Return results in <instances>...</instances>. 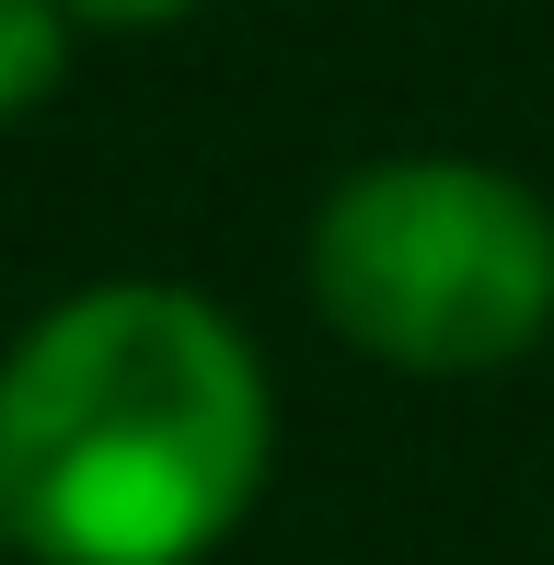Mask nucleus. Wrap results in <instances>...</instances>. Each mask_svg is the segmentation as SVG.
Listing matches in <instances>:
<instances>
[{
	"label": "nucleus",
	"mask_w": 554,
	"mask_h": 565,
	"mask_svg": "<svg viewBox=\"0 0 554 565\" xmlns=\"http://www.w3.org/2000/svg\"><path fill=\"white\" fill-rule=\"evenodd\" d=\"M266 484V370L196 289H82L0 358V508L35 565H196Z\"/></svg>",
	"instance_id": "nucleus-1"
},
{
	"label": "nucleus",
	"mask_w": 554,
	"mask_h": 565,
	"mask_svg": "<svg viewBox=\"0 0 554 565\" xmlns=\"http://www.w3.org/2000/svg\"><path fill=\"white\" fill-rule=\"evenodd\" d=\"M312 300L393 370H509L554 323V209L497 162H370L312 220Z\"/></svg>",
	"instance_id": "nucleus-2"
},
{
	"label": "nucleus",
	"mask_w": 554,
	"mask_h": 565,
	"mask_svg": "<svg viewBox=\"0 0 554 565\" xmlns=\"http://www.w3.org/2000/svg\"><path fill=\"white\" fill-rule=\"evenodd\" d=\"M70 70V0H0V127L35 116Z\"/></svg>",
	"instance_id": "nucleus-3"
},
{
	"label": "nucleus",
	"mask_w": 554,
	"mask_h": 565,
	"mask_svg": "<svg viewBox=\"0 0 554 565\" xmlns=\"http://www.w3.org/2000/svg\"><path fill=\"white\" fill-rule=\"evenodd\" d=\"M82 23H173V12H196V0H70Z\"/></svg>",
	"instance_id": "nucleus-4"
},
{
	"label": "nucleus",
	"mask_w": 554,
	"mask_h": 565,
	"mask_svg": "<svg viewBox=\"0 0 554 565\" xmlns=\"http://www.w3.org/2000/svg\"><path fill=\"white\" fill-rule=\"evenodd\" d=\"M12 543H23V531H12V508H0V554H12Z\"/></svg>",
	"instance_id": "nucleus-5"
}]
</instances>
